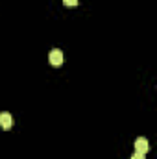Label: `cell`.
I'll return each mask as SVG.
<instances>
[{
    "mask_svg": "<svg viewBox=\"0 0 157 159\" xmlns=\"http://www.w3.org/2000/svg\"><path fill=\"white\" fill-rule=\"evenodd\" d=\"M131 159H146V154H141V152H135V154L131 156Z\"/></svg>",
    "mask_w": 157,
    "mask_h": 159,
    "instance_id": "5b68a950",
    "label": "cell"
},
{
    "mask_svg": "<svg viewBox=\"0 0 157 159\" xmlns=\"http://www.w3.org/2000/svg\"><path fill=\"white\" fill-rule=\"evenodd\" d=\"M0 128L2 129H11L13 128V117L9 113H0Z\"/></svg>",
    "mask_w": 157,
    "mask_h": 159,
    "instance_id": "3957f363",
    "label": "cell"
},
{
    "mask_svg": "<svg viewBox=\"0 0 157 159\" xmlns=\"http://www.w3.org/2000/svg\"><path fill=\"white\" fill-rule=\"evenodd\" d=\"M63 4H65L67 7H76V6H78V0H63Z\"/></svg>",
    "mask_w": 157,
    "mask_h": 159,
    "instance_id": "277c9868",
    "label": "cell"
},
{
    "mask_svg": "<svg viewBox=\"0 0 157 159\" xmlns=\"http://www.w3.org/2000/svg\"><path fill=\"white\" fill-rule=\"evenodd\" d=\"M48 59H50V65H54V67H61V63H63V52H61L59 48H54V50H50Z\"/></svg>",
    "mask_w": 157,
    "mask_h": 159,
    "instance_id": "6da1fadb",
    "label": "cell"
},
{
    "mask_svg": "<svg viewBox=\"0 0 157 159\" xmlns=\"http://www.w3.org/2000/svg\"><path fill=\"white\" fill-rule=\"evenodd\" d=\"M150 150V143L146 137H137L135 139V152H141V154H146Z\"/></svg>",
    "mask_w": 157,
    "mask_h": 159,
    "instance_id": "7a4b0ae2",
    "label": "cell"
}]
</instances>
